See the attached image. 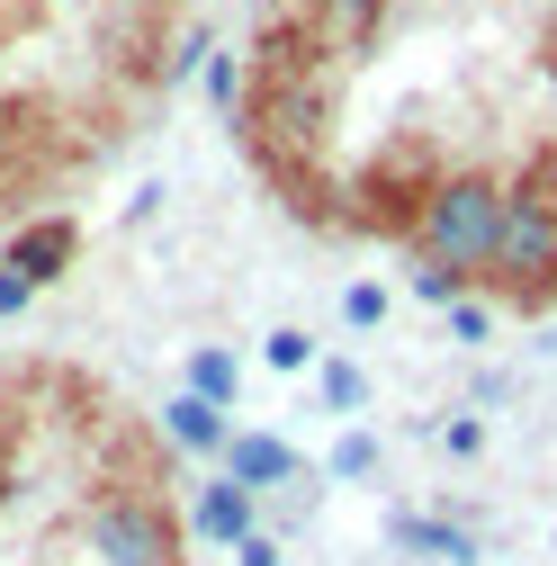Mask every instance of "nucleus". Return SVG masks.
I'll list each match as a JSON object with an SVG mask.
<instances>
[{"label": "nucleus", "mask_w": 557, "mask_h": 566, "mask_svg": "<svg viewBox=\"0 0 557 566\" xmlns=\"http://www.w3.org/2000/svg\"><path fill=\"white\" fill-rule=\"evenodd\" d=\"M495 234H504V171H485V163L432 171L423 207H413V252L441 261V270L485 279L495 270Z\"/></svg>", "instance_id": "nucleus-1"}, {"label": "nucleus", "mask_w": 557, "mask_h": 566, "mask_svg": "<svg viewBox=\"0 0 557 566\" xmlns=\"http://www.w3.org/2000/svg\"><path fill=\"white\" fill-rule=\"evenodd\" d=\"M485 289L513 306H539L557 289V154H530L522 171H504V234H495Z\"/></svg>", "instance_id": "nucleus-2"}, {"label": "nucleus", "mask_w": 557, "mask_h": 566, "mask_svg": "<svg viewBox=\"0 0 557 566\" xmlns=\"http://www.w3.org/2000/svg\"><path fill=\"white\" fill-rule=\"evenodd\" d=\"M73 548H82V566H189L180 548H189V531L154 504V494H91L82 504V522H73Z\"/></svg>", "instance_id": "nucleus-3"}, {"label": "nucleus", "mask_w": 557, "mask_h": 566, "mask_svg": "<svg viewBox=\"0 0 557 566\" xmlns=\"http://www.w3.org/2000/svg\"><path fill=\"white\" fill-rule=\"evenodd\" d=\"M324 126H333V91H324V73L315 63H278V73L261 82V99H252V145L270 154V163H288V154H324Z\"/></svg>", "instance_id": "nucleus-4"}, {"label": "nucleus", "mask_w": 557, "mask_h": 566, "mask_svg": "<svg viewBox=\"0 0 557 566\" xmlns=\"http://www.w3.org/2000/svg\"><path fill=\"white\" fill-rule=\"evenodd\" d=\"M180 531H189L198 548H243V539L261 531V494H252V485H234V476L217 468V476H198V494H189Z\"/></svg>", "instance_id": "nucleus-5"}, {"label": "nucleus", "mask_w": 557, "mask_h": 566, "mask_svg": "<svg viewBox=\"0 0 557 566\" xmlns=\"http://www.w3.org/2000/svg\"><path fill=\"white\" fill-rule=\"evenodd\" d=\"M73 261H82V226H73V217H28V226L10 234V252H0V270H19L28 289H54Z\"/></svg>", "instance_id": "nucleus-6"}, {"label": "nucleus", "mask_w": 557, "mask_h": 566, "mask_svg": "<svg viewBox=\"0 0 557 566\" xmlns=\"http://www.w3.org/2000/svg\"><path fill=\"white\" fill-rule=\"evenodd\" d=\"M217 468H225L234 485H252L261 504H270V494H288V485H306V459H297L288 441H278V432H234Z\"/></svg>", "instance_id": "nucleus-7"}, {"label": "nucleus", "mask_w": 557, "mask_h": 566, "mask_svg": "<svg viewBox=\"0 0 557 566\" xmlns=\"http://www.w3.org/2000/svg\"><path fill=\"white\" fill-rule=\"evenodd\" d=\"M387 548L413 557V566H432V557H441V566H476V557H485L476 531H459V522H441V513H396V522H387Z\"/></svg>", "instance_id": "nucleus-8"}, {"label": "nucleus", "mask_w": 557, "mask_h": 566, "mask_svg": "<svg viewBox=\"0 0 557 566\" xmlns=\"http://www.w3.org/2000/svg\"><path fill=\"white\" fill-rule=\"evenodd\" d=\"M162 441L180 450V459H225V441H234V413L225 405H207V396H171L162 405Z\"/></svg>", "instance_id": "nucleus-9"}, {"label": "nucleus", "mask_w": 557, "mask_h": 566, "mask_svg": "<svg viewBox=\"0 0 557 566\" xmlns=\"http://www.w3.org/2000/svg\"><path fill=\"white\" fill-rule=\"evenodd\" d=\"M180 387H189V396H207V405H225V413H234V387H243V360H234V350H225V342H198V350H189V360H180Z\"/></svg>", "instance_id": "nucleus-10"}, {"label": "nucleus", "mask_w": 557, "mask_h": 566, "mask_svg": "<svg viewBox=\"0 0 557 566\" xmlns=\"http://www.w3.org/2000/svg\"><path fill=\"white\" fill-rule=\"evenodd\" d=\"M306 10H315V28H324V36L369 45V36L387 28V10H396V0H306Z\"/></svg>", "instance_id": "nucleus-11"}, {"label": "nucleus", "mask_w": 557, "mask_h": 566, "mask_svg": "<svg viewBox=\"0 0 557 566\" xmlns=\"http://www.w3.org/2000/svg\"><path fill=\"white\" fill-rule=\"evenodd\" d=\"M378 468H387V441H378V432H360V422L324 450V485H369Z\"/></svg>", "instance_id": "nucleus-12"}, {"label": "nucleus", "mask_w": 557, "mask_h": 566, "mask_svg": "<svg viewBox=\"0 0 557 566\" xmlns=\"http://www.w3.org/2000/svg\"><path fill=\"white\" fill-rule=\"evenodd\" d=\"M315 396H324V413H369V369L333 350V360L315 369Z\"/></svg>", "instance_id": "nucleus-13"}, {"label": "nucleus", "mask_w": 557, "mask_h": 566, "mask_svg": "<svg viewBox=\"0 0 557 566\" xmlns=\"http://www.w3.org/2000/svg\"><path fill=\"white\" fill-rule=\"evenodd\" d=\"M207 63H217V28H198V19H189V28L162 45V73H171V82H198Z\"/></svg>", "instance_id": "nucleus-14"}, {"label": "nucleus", "mask_w": 557, "mask_h": 566, "mask_svg": "<svg viewBox=\"0 0 557 566\" xmlns=\"http://www.w3.org/2000/svg\"><path fill=\"white\" fill-rule=\"evenodd\" d=\"M261 369H278V378L315 369V333H306V324H278V333H261Z\"/></svg>", "instance_id": "nucleus-15"}, {"label": "nucleus", "mask_w": 557, "mask_h": 566, "mask_svg": "<svg viewBox=\"0 0 557 566\" xmlns=\"http://www.w3.org/2000/svg\"><path fill=\"white\" fill-rule=\"evenodd\" d=\"M441 324H450V342H459V350H485V342H495V297H476V289H467Z\"/></svg>", "instance_id": "nucleus-16"}, {"label": "nucleus", "mask_w": 557, "mask_h": 566, "mask_svg": "<svg viewBox=\"0 0 557 566\" xmlns=\"http://www.w3.org/2000/svg\"><path fill=\"white\" fill-rule=\"evenodd\" d=\"M404 289L423 297V306H441V315H450V306L476 289V279H467V270H441V261H413V279H404Z\"/></svg>", "instance_id": "nucleus-17"}, {"label": "nucleus", "mask_w": 557, "mask_h": 566, "mask_svg": "<svg viewBox=\"0 0 557 566\" xmlns=\"http://www.w3.org/2000/svg\"><path fill=\"white\" fill-rule=\"evenodd\" d=\"M198 91H207V108H225V117H234V108H243V54L217 45V63L198 73Z\"/></svg>", "instance_id": "nucleus-18"}, {"label": "nucleus", "mask_w": 557, "mask_h": 566, "mask_svg": "<svg viewBox=\"0 0 557 566\" xmlns=\"http://www.w3.org/2000/svg\"><path fill=\"white\" fill-rule=\"evenodd\" d=\"M341 324H351V333L387 324V289H378V279H351V289H341Z\"/></svg>", "instance_id": "nucleus-19"}, {"label": "nucleus", "mask_w": 557, "mask_h": 566, "mask_svg": "<svg viewBox=\"0 0 557 566\" xmlns=\"http://www.w3.org/2000/svg\"><path fill=\"white\" fill-rule=\"evenodd\" d=\"M432 441H441L450 459H485V413H450V422H432Z\"/></svg>", "instance_id": "nucleus-20"}, {"label": "nucleus", "mask_w": 557, "mask_h": 566, "mask_svg": "<svg viewBox=\"0 0 557 566\" xmlns=\"http://www.w3.org/2000/svg\"><path fill=\"white\" fill-rule=\"evenodd\" d=\"M234 566H288V539H278V531H252V539L234 548Z\"/></svg>", "instance_id": "nucleus-21"}, {"label": "nucleus", "mask_w": 557, "mask_h": 566, "mask_svg": "<svg viewBox=\"0 0 557 566\" xmlns=\"http://www.w3.org/2000/svg\"><path fill=\"white\" fill-rule=\"evenodd\" d=\"M162 198H171V189H162V180H145V189L126 198V226H154V217H162Z\"/></svg>", "instance_id": "nucleus-22"}, {"label": "nucleus", "mask_w": 557, "mask_h": 566, "mask_svg": "<svg viewBox=\"0 0 557 566\" xmlns=\"http://www.w3.org/2000/svg\"><path fill=\"white\" fill-rule=\"evenodd\" d=\"M28 145V108H10V99H0V163H10Z\"/></svg>", "instance_id": "nucleus-23"}, {"label": "nucleus", "mask_w": 557, "mask_h": 566, "mask_svg": "<svg viewBox=\"0 0 557 566\" xmlns=\"http://www.w3.org/2000/svg\"><path fill=\"white\" fill-rule=\"evenodd\" d=\"M504 396H513V378H504V369H485V378L467 387V413H476V405H504Z\"/></svg>", "instance_id": "nucleus-24"}, {"label": "nucleus", "mask_w": 557, "mask_h": 566, "mask_svg": "<svg viewBox=\"0 0 557 566\" xmlns=\"http://www.w3.org/2000/svg\"><path fill=\"white\" fill-rule=\"evenodd\" d=\"M28 297H36L28 279H19V270H0V315H28Z\"/></svg>", "instance_id": "nucleus-25"}, {"label": "nucleus", "mask_w": 557, "mask_h": 566, "mask_svg": "<svg viewBox=\"0 0 557 566\" xmlns=\"http://www.w3.org/2000/svg\"><path fill=\"white\" fill-rule=\"evenodd\" d=\"M10 441H19V422H10V405H0V476H10Z\"/></svg>", "instance_id": "nucleus-26"}, {"label": "nucleus", "mask_w": 557, "mask_h": 566, "mask_svg": "<svg viewBox=\"0 0 557 566\" xmlns=\"http://www.w3.org/2000/svg\"><path fill=\"white\" fill-rule=\"evenodd\" d=\"M539 360H557V324H539Z\"/></svg>", "instance_id": "nucleus-27"}, {"label": "nucleus", "mask_w": 557, "mask_h": 566, "mask_svg": "<svg viewBox=\"0 0 557 566\" xmlns=\"http://www.w3.org/2000/svg\"><path fill=\"white\" fill-rule=\"evenodd\" d=\"M432 566H441V557H432Z\"/></svg>", "instance_id": "nucleus-28"}]
</instances>
